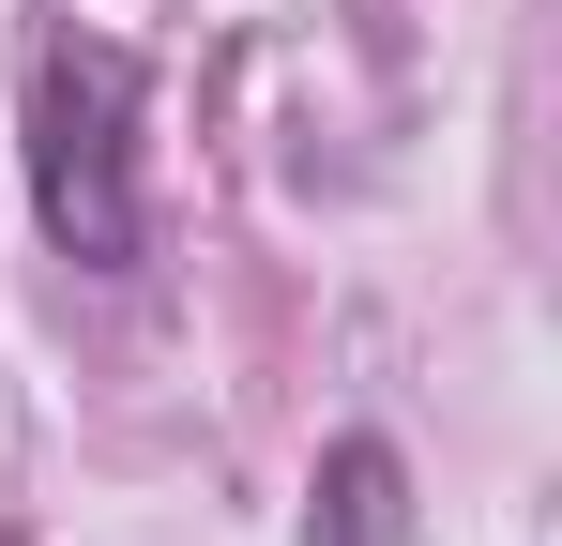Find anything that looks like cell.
I'll use <instances>...</instances> for the list:
<instances>
[{
  "label": "cell",
  "instance_id": "cell-2",
  "mask_svg": "<svg viewBox=\"0 0 562 546\" xmlns=\"http://www.w3.org/2000/svg\"><path fill=\"white\" fill-rule=\"evenodd\" d=\"M395 532H411L395 441H335V455H319V546H395Z\"/></svg>",
  "mask_w": 562,
  "mask_h": 546
},
{
  "label": "cell",
  "instance_id": "cell-1",
  "mask_svg": "<svg viewBox=\"0 0 562 546\" xmlns=\"http://www.w3.org/2000/svg\"><path fill=\"white\" fill-rule=\"evenodd\" d=\"M31 213L77 273H137L153 197H137V61L122 46H46L31 61Z\"/></svg>",
  "mask_w": 562,
  "mask_h": 546
}]
</instances>
